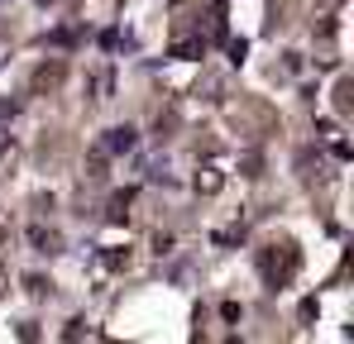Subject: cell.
<instances>
[{
    "label": "cell",
    "mask_w": 354,
    "mask_h": 344,
    "mask_svg": "<svg viewBox=\"0 0 354 344\" xmlns=\"http://www.w3.org/2000/svg\"><path fill=\"white\" fill-rule=\"evenodd\" d=\"M297 268H301V254H297L292 239L268 244V249L259 254V273H263V283H268V287H288L297 278Z\"/></svg>",
    "instance_id": "1"
},
{
    "label": "cell",
    "mask_w": 354,
    "mask_h": 344,
    "mask_svg": "<svg viewBox=\"0 0 354 344\" xmlns=\"http://www.w3.org/2000/svg\"><path fill=\"white\" fill-rule=\"evenodd\" d=\"M62 82V62H44L39 72H34V91H53Z\"/></svg>",
    "instance_id": "2"
},
{
    "label": "cell",
    "mask_w": 354,
    "mask_h": 344,
    "mask_svg": "<svg viewBox=\"0 0 354 344\" xmlns=\"http://www.w3.org/2000/svg\"><path fill=\"white\" fill-rule=\"evenodd\" d=\"M106 149H111V153L134 149V129H129V124H115V129H111V139H106Z\"/></svg>",
    "instance_id": "3"
},
{
    "label": "cell",
    "mask_w": 354,
    "mask_h": 344,
    "mask_svg": "<svg viewBox=\"0 0 354 344\" xmlns=\"http://www.w3.org/2000/svg\"><path fill=\"white\" fill-rule=\"evenodd\" d=\"M129 201H134V191H120L115 201H111V211H106V216H111L115 225H120V220H124V216H129Z\"/></svg>",
    "instance_id": "4"
},
{
    "label": "cell",
    "mask_w": 354,
    "mask_h": 344,
    "mask_svg": "<svg viewBox=\"0 0 354 344\" xmlns=\"http://www.w3.org/2000/svg\"><path fill=\"white\" fill-rule=\"evenodd\" d=\"M29 239L39 244V254H53V249H58V234H48V229H34Z\"/></svg>",
    "instance_id": "5"
},
{
    "label": "cell",
    "mask_w": 354,
    "mask_h": 344,
    "mask_svg": "<svg viewBox=\"0 0 354 344\" xmlns=\"http://www.w3.org/2000/svg\"><path fill=\"white\" fill-rule=\"evenodd\" d=\"M221 187V172L216 168H206V177H196V191H216Z\"/></svg>",
    "instance_id": "6"
},
{
    "label": "cell",
    "mask_w": 354,
    "mask_h": 344,
    "mask_svg": "<svg viewBox=\"0 0 354 344\" xmlns=\"http://www.w3.org/2000/svg\"><path fill=\"white\" fill-rule=\"evenodd\" d=\"M106 268H129V254H120V249H111V254H106Z\"/></svg>",
    "instance_id": "7"
},
{
    "label": "cell",
    "mask_w": 354,
    "mask_h": 344,
    "mask_svg": "<svg viewBox=\"0 0 354 344\" xmlns=\"http://www.w3.org/2000/svg\"><path fill=\"white\" fill-rule=\"evenodd\" d=\"M24 287H29V296H44V292H48V283H44V278H24Z\"/></svg>",
    "instance_id": "8"
},
{
    "label": "cell",
    "mask_w": 354,
    "mask_h": 344,
    "mask_svg": "<svg viewBox=\"0 0 354 344\" xmlns=\"http://www.w3.org/2000/svg\"><path fill=\"white\" fill-rule=\"evenodd\" d=\"M321 5H340V0H321Z\"/></svg>",
    "instance_id": "9"
},
{
    "label": "cell",
    "mask_w": 354,
    "mask_h": 344,
    "mask_svg": "<svg viewBox=\"0 0 354 344\" xmlns=\"http://www.w3.org/2000/svg\"><path fill=\"white\" fill-rule=\"evenodd\" d=\"M0 287H5V273H0Z\"/></svg>",
    "instance_id": "10"
},
{
    "label": "cell",
    "mask_w": 354,
    "mask_h": 344,
    "mask_svg": "<svg viewBox=\"0 0 354 344\" xmlns=\"http://www.w3.org/2000/svg\"><path fill=\"white\" fill-rule=\"evenodd\" d=\"M44 5H53V0H44Z\"/></svg>",
    "instance_id": "11"
}]
</instances>
